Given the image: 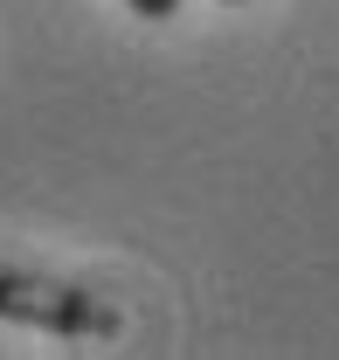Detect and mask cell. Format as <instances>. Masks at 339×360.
<instances>
[{
    "label": "cell",
    "instance_id": "obj_1",
    "mask_svg": "<svg viewBox=\"0 0 339 360\" xmlns=\"http://www.w3.org/2000/svg\"><path fill=\"white\" fill-rule=\"evenodd\" d=\"M0 326H35L56 340H111L118 312L70 277H49V270H0Z\"/></svg>",
    "mask_w": 339,
    "mask_h": 360
},
{
    "label": "cell",
    "instance_id": "obj_3",
    "mask_svg": "<svg viewBox=\"0 0 339 360\" xmlns=\"http://www.w3.org/2000/svg\"><path fill=\"white\" fill-rule=\"evenodd\" d=\"M222 7H243V0H222Z\"/></svg>",
    "mask_w": 339,
    "mask_h": 360
},
{
    "label": "cell",
    "instance_id": "obj_2",
    "mask_svg": "<svg viewBox=\"0 0 339 360\" xmlns=\"http://www.w3.org/2000/svg\"><path fill=\"white\" fill-rule=\"evenodd\" d=\"M125 7L139 21H173V14H180V0H125Z\"/></svg>",
    "mask_w": 339,
    "mask_h": 360
}]
</instances>
